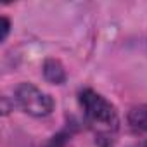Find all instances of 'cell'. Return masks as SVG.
I'll use <instances>...</instances> for the list:
<instances>
[{
    "instance_id": "cell-1",
    "label": "cell",
    "mask_w": 147,
    "mask_h": 147,
    "mask_svg": "<svg viewBox=\"0 0 147 147\" xmlns=\"http://www.w3.org/2000/svg\"><path fill=\"white\" fill-rule=\"evenodd\" d=\"M80 104L83 107L88 126L95 135L99 147H113L119 128V119L114 106L100 94L87 88L80 94Z\"/></svg>"
},
{
    "instance_id": "cell-2",
    "label": "cell",
    "mask_w": 147,
    "mask_h": 147,
    "mask_svg": "<svg viewBox=\"0 0 147 147\" xmlns=\"http://www.w3.org/2000/svg\"><path fill=\"white\" fill-rule=\"evenodd\" d=\"M16 102L26 114L35 116V118L49 116L54 109L52 97L31 83H21L16 88Z\"/></svg>"
},
{
    "instance_id": "cell-3",
    "label": "cell",
    "mask_w": 147,
    "mask_h": 147,
    "mask_svg": "<svg viewBox=\"0 0 147 147\" xmlns=\"http://www.w3.org/2000/svg\"><path fill=\"white\" fill-rule=\"evenodd\" d=\"M43 75L50 83L61 85L66 82V71L57 59H47L43 64Z\"/></svg>"
},
{
    "instance_id": "cell-4",
    "label": "cell",
    "mask_w": 147,
    "mask_h": 147,
    "mask_svg": "<svg viewBox=\"0 0 147 147\" xmlns=\"http://www.w3.org/2000/svg\"><path fill=\"white\" fill-rule=\"evenodd\" d=\"M128 119H130L131 128L140 130V131H147V106L135 107V109L130 113Z\"/></svg>"
},
{
    "instance_id": "cell-5",
    "label": "cell",
    "mask_w": 147,
    "mask_h": 147,
    "mask_svg": "<svg viewBox=\"0 0 147 147\" xmlns=\"http://www.w3.org/2000/svg\"><path fill=\"white\" fill-rule=\"evenodd\" d=\"M7 33H9V19L2 18V40H5Z\"/></svg>"
},
{
    "instance_id": "cell-6",
    "label": "cell",
    "mask_w": 147,
    "mask_h": 147,
    "mask_svg": "<svg viewBox=\"0 0 147 147\" xmlns=\"http://www.w3.org/2000/svg\"><path fill=\"white\" fill-rule=\"evenodd\" d=\"M135 147H147V140H144V142H140L138 145H135Z\"/></svg>"
}]
</instances>
